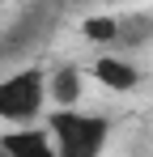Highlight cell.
Returning <instances> with one entry per match:
<instances>
[{"label": "cell", "mask_w": 153, "mask_h": 157, "mask_svg": "<svg viewBox=\"0 0 153 157\" xmlns=\"http://www.w3.org/2000/svg\"><path fill=\"white\" fill-rule=\"evenodd\" d=\"M85 98V72L76 64H60L55 72H47V102L55 110H73Z\"/></svg>", "instance_id": "3957f363"}, {"label": "cell", "mask_w": 153, "mask_h": 157, "mask_svg": "<svg viewBox=\"0 0 153 157\" xmlns=\"http://www.w3.org/2000/svg\"><path fill=\"white\" fill-rule=\"evenodd\" d=\"M47 102V72L30 64L22 72H9L0 81V119L4 123H34Z\"/></svg>", "instance_id": "7a4b0ae2"}, {"label": "cell", "mask_w": 153, "mask_h": 157, "mask_svg": "<svg viewBox=\"0 0 153 157\" xmlns=\"http://www.w3.org/2000/svg\"><path fill=\"white\" fill-rule=\"evenodd\" d=\"M81 34H85V43H98V47H115V38H119V17H111V13L85 17V21H81Z\"/></svg>", "instance_id": "52a82bcc"}, {"label": "cell", "mask_w": 153, "mask_h": 157, "mask_svg": "<svg viewBox=\"0 0 153 157\" xmlns=\"http://www.w3.org/2000/svg\"><path fill=\"white\" fill-rule=\"evenodd\" d=\"M153 38V17L149 13H132V17H119V38L115 47H140Z\"/></svg>", "instance_id": "8992f818"}, {"label": "cell", "mask_w": 153, "mask_h": 157, "mask_svg": "<svg viewBox=\"0 0 153 157\" xmlns=\"http://www.w3.org/2000/svg\"><path fill=\"white\" fill-rule=\"evenodd\" d=\"M0 157H55V140L47 128H17L0 136Z\"/></svg>", "instance_id": "277c9868"}, {"label": "cell", "mask_w": 153, "mask_h": 157, "mask_svg": "<svg viewBox=\"0 0 153 157\" xmlns=\"http://www.w3.org/2000/svg\"><path fill=\"white\" fill-rule=\"evenodd\" d=\"M47 132L55 140V157H102L106 140H111V123L102 115H89V110H47Z\"/></svg>", "instance_id": "6da1fadb"}, {"label": "cell", "mask_w": 153, "mask_h": 157, "mask_svg": "<svg viewBox=\"0 0 153 157\" xmlns=\"http://www.w3.org/2000/svg\"><path fill=\"white\" fill-rule=\"evenodd\" d=\"M89 77L98 81V85H106L111 94H128V89H136V85H140L136 64H128V59H119V55H102V59H94Z\"/></svg>", "instance_id": "5b68a950"}]
</instances>
